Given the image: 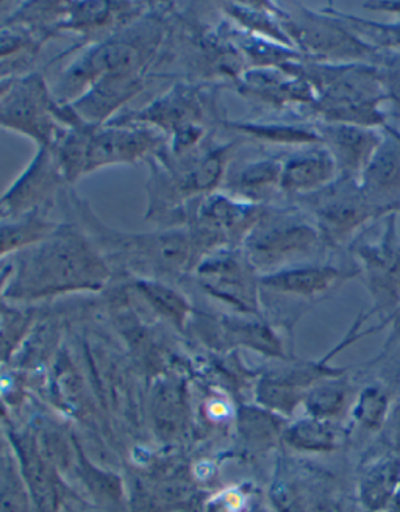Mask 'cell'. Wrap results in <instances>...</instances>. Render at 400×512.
I'll list each match as a JSON object with an SVG mask.
<instances>
[{
    "instance_id": "cell-3",
    "label": "cell",
    "mask_w": 400,
    "mask_h": 512,
    "mask_svg": "<svg viewBox=\"0 0 400 512\" xmlns=\"http://www.w3.org/2000/svg\"><path fill=\"white\" fill-rule=\"evenodd\" d=\"M368 191L382 192L400 189V147L390 146L385 152L375 153L371 168L366 174Z\"/></svg>"
},
{
    "instance_id": "cell-4",
    "label": "cell",
    "mask_w": 400,
    "mask_h": 512,
    "mask_svg": "<svg viewBox=\"0 0 400 512\" xmlns=\"http://www.w3.org/2000/svg\"><path fill=\"white\" fill-rule=\"evenodd\" d=\"M22 464H24L25 478L29 481L30 491H32L36 505L40 506L43 511H50L54 508L55 492L43 461L40 456L36 455L35 450L24 448Z\"/></svg>"
},
{
    "instance_id": "cell-5",
    "label": "cell",
    "mask_w": 400,
    "mask_h": 512,
    "mask_svg": "<svg viewBox=\"0 0 400 512\" xmlns=\"http://www.w3.org/2000/svg\"><path fill=\"white\" fill-rule=\"evenodd\" d=\"M0 512H24L21 498L16 497V494H5L0 498Z\"/></svg>"
},
{
    "instance_id": "cell-1",
    "label": "cell",
    "mask_w": 400,
    "mask_h": 512,
    "mask_svg": "<svg viewBox=\"0 0 400 512\" xmlns=\"http://www.w3.org/2000/svg\"><path fill=\"white\" fill-rule=\"evenodd\" d=\"M325 139L329 141L336 161L349 174L361 171L368 163L374 150L379 146V139L372 133L365 132L355 125H335L325 128ZM377 152V150H375Z\"/></svg>"
},
{
    "instance_id": "cell-2",
    "label": "cell",
    "mask_w": 400,
    "mask_h": 512,
    "mask_svg": "<svg viewBox=\"0 0 400 512\" xmlns=\"http://www.w3.org/2000/svg\"><path fill=\"white\" fill-rule=\"evenodd\" d=\"M333 169L335 164L329 153L321 150L304 153L286 164L283 186L291 191L318 188L333 177Z\"/></svg>"
}]
</instances>
